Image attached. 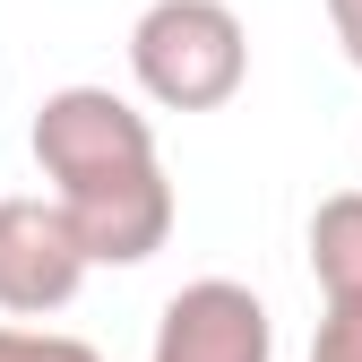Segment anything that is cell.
Wrapping results in <instances>:
<instances>
[{"instance_id": "52a82bcc", "label": "cell", "mask_w": 362, "mask_h": 362, "mask_svg": "<svg viewBox=\"0 0 362 362\" xmlns=\"http://www.w3.org/2000/svg\"><path fill=\"white\" fill-rule=\"evenodd\" d=\"M0 362H104L86 337H52V328H0Z\"/></svg>"}, {"instance_id": "ba28073f", "label": "cell", "mask_w": 362, "mask_h": 362, "mask_svg": "<svg viewBox=\"0 0 362 362\" xmlns=\"http://www.w3.org/2000/svg\"><path fill=\"white\" fill-rule=\"evenodd\" d=\"M328 26H337V43H345V61L362 69V0H328Z\"/></svg>"}, {"instance_id": "3957f363", "label": "cell", "mask_w": 362, "mask_h": 362, "mask_svg": "<svg viewBox=\"0 0 362 362\" xmlns=\"http://www.w3.org/2000/svg\"><path fill=\"white\" fill-rule=\"evenodd\" d=\"M86 242L61 216V199H0V310L9 320H43L69 310L86 285Z\"/></svg>"}, {"instance_id": "277c9868", "label": "cell", "mask_w": 362, "mask_h": 362, "mask_svg": "<svg viewBox=\"0 0 362 362\" xmlns=\"http://www.w3.org/2000/svg\"><path fill=\"white\" fill-rule=\"evenodd\" d=\"M156 362H276V320L267 302L233 276H199L164 302Z\"/></svg>"}, {"instance_id": "5b68a950", "label": "cell", "mask_w": 362, "mask_h": 362, "mask_svg": "<svg viewBox=\"0 0 362 362\" xmlns=\"http://www.w3.org/2000/svg\"><path fill=\"white\" fill-rule=\"evenodd\" d=\"M310 276L320 293H362V190H337L310 216Z\"/></svg>"}, {"instance_id": "7a4b0ae2", "label": "cell", "mask_w": 362, "mask_h": 362, "mask_svg": "<svg viewBox=\"0 0 362 362\" xmlns=\"http://www.w3.org/2000/svg\"><path fill=\"white\" fill-rule=\"evenodd\" d=\"M129 78L164 112H224L250 78V35L224 0H147L129 26Z\"/></svg>"}, {"instance_id": "8992f818", "label": "cell", "mask_w": 362, "mask_h": 362, "mask_svg": "<svg viewBox=\"0 0 362 362\" xmlns=\"http://www.w3.org/2000/svg\"><path fill=\"white\" fill-rule=\"evenodd\" d=\"M328 320L310 337V362H362V293H320Z\"/></svg>"}, {"instance_id": "6da1fadb", "label": "cell", "mask_w": 362, "mask_h": 362, "mask_svg": "<svg viewBox=\"0 0 362 362\" xmlns=\"http://www.w3.org/2000/svg\"><path fill=\"white\" fill-rule=\"evenodd\" d=\"M35 164L95 267H139L173 242V181L147 112L112 86H61L35 112Z\"/></svg>"}]
</instances>
